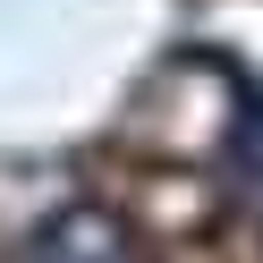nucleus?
Masks as SVG:
<instances>
[{
  "label": "nucleus",
  "instance_id": "nucleus-1",
  "mask_svg": "<svg viewBox=\"0 0 263 263\" xmlns=\"http://www.w3.org/2000/svg\"><path fill=\"white\" fill-rule=\"evenodd\" d=\"M26 263H136V255H127V229L102 204H77V212H60V221L34 229Z\"/></svg>",
  "mask_w": 263,
  "mask_h": 263
},
{
  "label": "nucleus",
  "instance_id": "nucleus-2",
  "mask_svg": "<svg viewBox=\"0 0 263 263\" xmlns=\"http://www.w3.org/2000/svg\"><path fill=\"white\" fill-rule=\"evenodd\" d=\"M246 195H255V212H263V153L246 161Z\"/></svg>",
  "mask_w": 263,
  "mask_h": 263
}]
</instances>
